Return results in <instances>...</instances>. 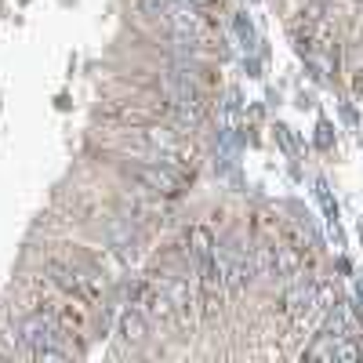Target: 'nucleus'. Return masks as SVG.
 <instances>
[{
  "mask_svg": "<svg viewBox=\"0 0 363 363\" xmlns=\"http://www.w3.org/2000/svg\"><path fill=\"white\" fill-rule=\"evenodd\" d=\"M116 167L142 196L174 200V196H182V189H186V171H178L164 160H131V164H116Z\"/></svg>",
  "mask_w": 363,
  "mask_h": 363,
  "instance_id": "f257e3e1",
  "label": "nucleus"
},
{
  "mask_svg": "<svg viewBox=\"0 0 363 363\" xmlns=\"http://www.w3.org/2000/svg\"><path fill=\"white\" fill-rule=\"evenodd\" d=\"M174 4H178V0H135V11H138L145 22H157V26H164V22L171 18Z\"/></svg>",
  "mask_w": 363,
  "mask_h": 363,
  "instance_id": "f03ea898",
  "label": "nucleus"
},
{
  "mask_svg": "<svg viewBox=\"0 0 363 363\" xmlns=\"http://www.w3.org/2000/svg\"><path fill=\"white\" fill-rule=\"evenodd\" d=\"M356 91H359V95H363V77H359V80H356Z\"/></svg>",
  "mask_w": 363,
  "mask_h": 363,
  "instance_id": "7ed1b4c3",
  "label": "nucleus"
}]
</instances>
